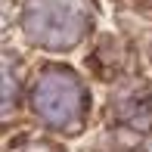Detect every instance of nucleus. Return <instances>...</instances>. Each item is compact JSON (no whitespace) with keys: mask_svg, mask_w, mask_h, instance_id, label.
I'll list each match as a JSON object with an SVG mask.
<instances>
[{"mask_svg":"<svg viewBox=\"0 0 152 152\" xmlns=\"http://www.w3.org/2000/svg\"><path fill=\"white\" fill-rule=\"evenodd\" d=\"M22 28L37 47L65 50L87 28V3L84 0H31L25 6Z\"/></svg>","mask_w":152,"mask_h":152,"instance_id":"obj_1","label":"nucleus"},{"mask_svg":"<svg viewBox=\"0 0 152 152\" xmlns=\"http://www.w3.org/2000/svg\"><path fill=\"white\" fill-rule=\"evenodd\" d=\"M31 106L47 124L68 130V127H78L81 118H84L87 96H84V87H81L75 72H68L62 65H50L34 81Z\"/></svg>","mask_w":152,"mask_h":152,"instance_id":"obj_2","label":"nucleus"}]
</instances>
